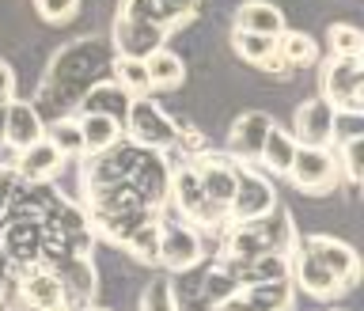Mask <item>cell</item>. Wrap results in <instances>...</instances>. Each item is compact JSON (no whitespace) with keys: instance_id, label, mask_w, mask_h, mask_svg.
Here are the masks:
<instances>
[{"instance_id":"obj_8","label":"cell","mask_w":364,"mask_h":311,"mask_svg":"<svg viewBox=\"0 0 364 311\" xmlns=\"http://www.w3.org/2000/svg\"><path fill=\"white\" fill-rule=\"evenodd\" d=\"M289 262H292V281L300 285L307 296H315V300H334V296L346 292V285L338 281V273L318 255H311L300 236H296V243L289 247Z\"/></svg>"},{"instance_id":"obj_14","label":"cell","mask_w":364,"mask_h":311,"mask_svg":"<svg viewBox=\"0 0 364 311\" xmlns=\"http://www.w3.org/2000/svg\"><path fill=\"white\" fill-rule=\"evenodd\" d=\"M269 125H273V118L266 110H243L232 122V130H228V148H232L235 164H258V152H262V141H266Z\"/></svg>"},{"instance_id":"obj_21","label":"cell","mask_w":364,"mask_h":311,"mask_svg":"<svg viewBox=\"0 0 364 311\" xmlns=\"http://www.w3.org/2000/svg\"><path fill=\"white\" fill-rule=\"evenodd\" d=\"M42 133H46V122H42L38 107H31V102H23V99H11V102H8L4 144L19 152V148H27L31 141H38Z\"/></svg>"},{"instance_id":"obj_35","label":"cell","mask_w":364,"mask_h":311,"mask_svg":"<svg viewBox=\"0 0 364 311\" xmlns=\"http://www.w3.org/2000/svg\"><path fill=\"white\" fill-rule=\"evenodd\" d=\"M118 16H125V19H148V23L167 27L164 11H159V0H118Z\"/></svg>"},{"instance_id":"obj_36","label":"cell","mask_w":364,"mask_h":311,"mask_svg":"<svg viewBox=\"0 0 364 311\" xmlns=\"http://www.w3.org/2000/svg\"><path fill=\"white\" fill-rule=\"evenodd\" d=\"M31 4L46 23H68L80 11V0H31Z\"/></svg>"},{"instance_id":"obj_2","label":"cell","mask_w":364,"mask_h":311,"mask_svg":"<svg viewBox=\"0 0 364 311\" xmlns=\"http://www.w3.org/2000/svg\"><path fill=\"white\" fill-rule=\"evenodd\" d=\"M167 205L178 216H186L193 228H224L228 224V213L220 209V205H213L209 198H205V190H201V182H198V171H193L190 159H182V167H171Z\"/></svg>"},{"instance_id":"obj_30","label":"cell","mask_w":364,"mask_h":311,"mask_svg":"<svg viewBox=\"0 0 364 311\" xmlns=\"http://www.w3.org/2000/svg\"><path fill=\"white\" fill-rule=\"evenodd\" d=\"M114 80L129 91V95L136 99V95H152V84H148V68H144V61L141 57H114Z\"/></svg>"},{"instance_id":"obj_37","label":"cell","mask_w":364,"mask_h":311,"mask_svg":"<svg viewBox=\"0 0 364 311\" xmlns=\"http://www.w3.org/2000/svg\"><path fill=\"white\" fill-rule=\"evenodd\" d=\"M198 8H201V0H159V11H164L171 31H178L182 23H190L198 16Z\"/></svg>"},{"instance_id":"obj_11","label":"cell","mask_w":364,"mask_h":311,"mask_svg":"<svg viewBox=\"0 0 364 311\" xmlns=\"http://www.w3.org/2000/svg\"><path fill=\"white\" fill-rule=\"evenodd\" d=\"M190 164H193V171H198V182H201L205 198L228 213V201H232V194H235L239 164L232 156H216V152H198Z\"/></svg>"},{"instance_id":"obj_40","label":"cell","mask_w":364,"mask_h":311,"mask_svg":"<svg viewBox=\"0 0 364 311\" xmlns=\"http://www.w3.org/2000/svg\"><path fill=\"white\" fill-rule=\"evenodd\" d=\"M84 311H107V307H91V304H87V307H84Z\"/></svg>"},{"instance_id":"obj_13","label":"cell","mask_w":364,"mask_h":311,"mask_svg":"<svg viewBox=\"0 0 364 311\" xmlns=\"http://www.w3.org/2000/svg\"><path fill=\"white\" fill-rule=\"evenodd\" d=\"M292 137L296 144H318V148H330L334 144V107L315 95V99H304L296 107V118H292Z\"/></svg>"},{"instance_id":"obj_34","label":"cell","mask_w":364,"mask_h":311,"mask_svg":"<svg viewBox=\"0 0 364 311\" xmlns=\"http://www.w3.org/2000/svg\"><path fill=\"white\" fill-rule=\"evenodd\" d=\"M141 311H182L178 296H175V281L171 278H152L148 281L144 296H141Z\"/></svg>"},{"instance_id":"obj_17","label":"cell","mask_w":364,"mask_h":311,"mask_svg":"<svg viewBox=\"0 0 364 311\" xmlns=\"http://www.w3.org/2000/svg\"><path fill=\"white\" fill-rule=\"evenodd\" d=\"M300 239H304V247L311 251V255H318L330 270L338 273V281L346 285V292L360 281V258L349 243H341V239H334V236H300Z\"/></svg>"},{"instance_id":"obj_23","label":"cell","mask_w":364,"mask_h":311,"mask_svg":"<svg viewBox=\"0 0 364 311\" xmlns=\"http://www.w3.org/2000/svg\"><path fill=\"white\" fill-rule=\"evenodd\" d=\"M144 68H148V84H152V91H175V88H182V80H186L182 57L171 53L167 46H159V50L148 53Z\"/></svg>"},{"instance_id":"obj_26","label":"cell","mask_w":364,"mask_h":311,"mask_svg":"<svg viewBox=\"0 0 364 311\" xmlns=\"http://www.w3.org/2000/svg\"><path fill=\"white\" fill-rule=\"evenodd\" d=\"M80 133H84V156L87 152H102L114 141H122V122L107 118V114H80Z\"/></svg>"},{"instance_id":"obj_31","label":"cell","mask_w":364,"mask_h":311,"mask_svg":"<svg viewBox=\"0 0 364 311\" xmlns=\"http://www.w3.org/2000/svg\"><path fill=\"white\" fill-rule=\"evenodd\" d=\"M338 167H341V179H349V186L357 190L364 179V133L338 141Z\"/></svg>"},{"instance_id":"obj_1","label":"cell","mask_w":364,"mask_h":311,"mask_svg":"<svg viewBox=\"0 0 364 311\" xmlns=\"http://www.w3.org/2000/svg\"><path fill=\"white\" fill-rule=\"evenodd\" d=\"M122 125H125V137H129L136 148H152V152H171V148H178V122L148 95H136L129 102Z\"/></svg>"},{"instance_id":"obj_6","label":"cell","mask_w":364,"mask_h":311,"mask_svg":"<svg viewBox=\"0 0 364 311\" xmlns=\"http://www.w3.org/2000/svg\"><path fill=\"white\" fill-rule=\"evenodd\" d=\"M269 209H277L273 182L262 175L258 167L239 164L235 194H232V201H228V221H255V216H266Z\"/></svg>"},{"instance_id":"obj_4","label":"cell","mask_w":364,"mask_h":311,"mask_svg":"<svg viewBox=\"0 0 364 311\" xmlns=\"http://www.w3.org/2000/svg\"><path fill=\"white\" fill-rule=\"evenodd\" d=\"M159 266H167L171 273H190L201 262V232L193 228L186 216H159Z\"/></svg>"},{"instance_id":"obj_3","label":"cell","mask_w":364,"mask_h":311,"mask_svg":"<svg viewBox=\"0 0 364 311\" xmlns=\"http://www.w3.org/2000/svg\"><path fill=\"white\" fill-rule=\"evenodd\" d=\"M289 179L300 194H307V198H326V194H334L338 182H341L338 156L330 152V148H318V144H296V156L289 164Z\"/></svg>"},{"instance_id":"obj_7","label":"cell","mask_w":364,"mask_h":311,"mask_svg":"<svg viewBox=\"0 0 364 311\" xmlns=\"http://www.w3.org/2000/svg\"><path fill=\"white\" fill-rule=\"evenodd\" d=\"M129 190L136 194V201L148 205L152 213H159L167 205V194H171V167L164 152H152V148H141L129 167Z\"/></svg>"},{"instance_id":"obj_32","label":"cell","mask_w":364,"mask_h":311,"mask_svg":"<svg viewBox=\"0 0 364 311\" xmlns=\"http://www.w3.org/2000/svg\"><path fill=\"white\" fill-rule=\"evenodd\" d=\"M46 137L57 144V152H61L65 159L68 156H84V133H80L76 118H57L50 130H46Z\"/></svg>"},{"instance_id":"obj_20","label":"cell","mask_w":364,"mask_h":311,"mask_svg":"<svg viewBox=\"0 0 364 311\" xmlns=\"http://www.w3.org/2000/svg\"><path fill=\"white\" fill-rule=\"evenodd\" d=\"M133 95L125 91L118 80H99V84H91L84 95H80V114H107V118H125V110H129Z\"/></svg>"},{"instance_id":"obj_33","label":"cell","mask_w":364,"mask_h":311,"mask_svg":"<svg viewBox=\"0 0 364 311\" xmlns=\"http://www.w3.org/2000/svg\"><path fill=\"white\" fill-rule=\"evenodd\" d=\"M326 42H330V53L334 57H360L364 53V34L353 23H330Z\"/></svg>"},{"instance_id":"obj_16","label":"cell","mask_w":364,"mask_h":311,"mask_svg":"<svg viewBox=\"0 0 364 311\" xmlns=\"http://www.w3.org/2000/svg\"><path fill=\"white\" fill-rule=\"evenodd\" d=\"M61 167H65V156L57 152V144L46 133L16 152V175L23 182H50L53 175H61Z\"/></svg>"},{"instance_id":"obj_25","label":"cell","mask_w":364,"mask_h":311,"mask_svg":"<svg viewBox=\"0 0 364 311\" xmlns=\"http://www.w3.org/2000/svg\"><path fill=\"white\" fill-rule=\"evenodd\" d=\"M277 53H281V61L289 65V73L311 68L318 61V46H315L311 34H304V31H281L277 34Z\"/></svg>"},{"instance_id":"obj_27","label":"cell","mask_w":364,"mask_h":311,"mask_svg":"<svg viewBox=\"0 0 364 311\" xmlns=\"http://www.w3.org/2000/svg\"><path fill=\"white\" fill-rule=\"evenodd\" d=\"M232 292H239V278L224 266V262H216L213 270H205V273H201L198 296H201V304L209 307V311H216V304H224Z\"/></svg>"},{"instance_id":"obj_12","label":"cell","mask_w":364,"mask_h":311,"mask_svg":"<svg viewBox=\"0 0 364 311\" xmlns=\"http://www.w3.org/2000/svg\"><path fill=\"white\" fill-rule=\"evenodd\" d=\"M167 38H171V31L159 27V23L125 19V16L114 19V31H110L114 50H118L122 57H141V61H144L152 50H159V46H167Z\"/></svg>"},{"instance_id":"obj_39","label":"cell","mask_w":364,"mask_h":311,"mask_svg":"<svg viewBox=\"0 0 364 311\" xmlns=\"http://www.w3.org/2000/svg\"><path fill=\"white\" fill-rule=\"evenodd\" d=\"M4 125H8V107H0V144H4Z\"/></svg>"},{"instance_id":"obj_15","label":"cell","mask_w":364,"mask_h":311,"mask_svg":"<svg viewBox=\"0 0 364 311\" xmlns=\"http://www.w3.org/2000/svg\"><path fill=\"white\" fill-rule=\"evenodd\" d=\"M19 300L31 311H50L57 304H65L61 278H57L46 262H31V270L19 278Z\"/></svg>"},{"instance_id":"obj_10","label":"cell","mask_w":364,"mask_h":311,"mask_svg":"<svg viewBox=\"0 0 364 311\" xmlns=\"http://www.w3.org/2000/svg\"><path fill=\"white\" fill-rule=\"evenodd\" d=\"M136 152H141V148H136L129 137H125V141H114L110 148H102V152H87L84 190L110 186V182H129V167H133Z\"/></svg>"},{"instance_id":"obj_5","label":"cell","mask_w":364,"mask_h":311,"mask_svg":"<svg viewBox=\"0 0 364 311\" xmlns=\"http://www.w3.org/2000/svg\"><path fill=\"white\" fill-rule=\"evenodd\" d=\"M323 99L334 110H364V65L360 57H334L323 65Z\"/></svg>"},{"instance_id":"obj_38","label":"cell","mask_w":364,"mask_h":311,"mask_svg":"<svg viewBox=\"0 0 364 311\" xmlns=\"http://www.w3.org/2000/svg\"><path fill=\"white\" fill-rule=\"evenodd\" d=\"M11 99H16V73L8 61H0V107H8Z\"/></svg>"},{"instance_id":"obj_22","label":"cell","mask_w":364,"mask_h":311,"mask_svg":"<svg viewBox=\"0 0 364 311\" xmlns=\"http://www.w3.org/2000/svg\"><path fill=\"white\" fill-rule=\"evenodd\" d=\"M235 27L239 31H255V34H277L284 31V11L269 0H247L235 8Z\"/></svg>"},{"instance_id":"obj_18","label":"cell","mask_w":364,"mask_h":311,"mask_svg":"<svg viewBox=\"0 0 364 311\" xmlns=\"http://www.w3.org/2000/svg\"><path fill=\"white\" fill-rule=\"evenodd\" d=\"M50 270L61 278V289H65V304H91L95 300V266H91L87 255H65L50 262Z\"/></svg>"},{"instance_id":"obj_24","label":"cell","mask_w":364,"mask_h":311,"mask_svg":"<svg viewBox=\"0 0 364 311\" xmlns=\"http://www.w3.org/2000/svg\"><path fill=\"white\" fill-rule=\"evenodd\" d=\"M296 156V137L284 133L277 122L269 125L266 141H262V152H258V167H266L269 175H289V164Z\"/></svg>"},{"instance_id":"obj_29","label":"cell","mask_w":364,"mask_h":311,"mask_svg":"<svg viewBox=\"0 0 364 311\" xmlns=\"http://www.w3.org/2000/svg\"><path fill=\"white\" fill-rule=\"evenodd\" d=\"M232 46H235V53L243 57V61H250L255 68H262L269 61L273 53H277V38L273 34H255V31H232Z\"/></svg>"},{"instance_id":"obj_9","label":"cell","mask_w":364,"mask_h":311,"mask_svg":"<svg viewBox=\"0 0 364 311\" xmlns=\"http://www.w3.org/2000/svg\"><path fill=\"white\" fill-rule=\"evenodd\" d=\"M292 307H296L292 281L239 285V292H232L224 304H216V311H292Z\"/></svg>"},{"instance_id":"obj_28","label":"cell","mask_w":364,"mask_h":311,"mask_svg":"<svg viewBox=\"0 0 364 311\" xmlns=\"http://www.w3.org/2000/svg\"><path fill=\"white\" fill-rule=\"evenodd\" d=\"M122 247L129 251V258L144 262V266H156L159 262V221H144L141 228H133L129 236L122 239Z\"/></svg>"},{"instance_id":"obj_19","label":"cell","mask_w":364,"mask_h":311,"mask_svg":"<svg viewBox=\"0 0 364 311\" xmlns=\"http://www.w3.org/2000/svg\"><path fill=\"white\" fill-rule=\"evenodd\" d=\"M42 243H46V228L38 221H31L27 213H19L16 221L4 228V236H0V247H4L8 258L16 262H42Z\"/></svg>"}]
</instances>
